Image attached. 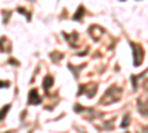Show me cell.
I'll use <instances>...</instances> for the list:
<instances>
[{"label": "cell", "mask_w": 148, "mask_h": 133, "mask_svg": "<svg viewBox=\"0 0 148 133\" xmlns=\"http://www.w3.org/2000/svg\"><path fill=\"white\" fill-rule=\"evenodd\" d=\"M130 47H132V52H133V65L135 67H139L144 61V49L141 44H136V43H130Z\"/></svg>", "instance_id": "7a4b0ae2"}, {"label": "cell", "mask_w": 148, "mask_h": 133, "mask_svg": "<svg viewBox=\"0 0 148 133\" xmlns=\"http://www.w3.org/2000/svg\"><path fill=\"white\" fill-rule=\"evenodd\" d=\"M98 90V84L96 83H90V84H82V86L79 87V93L77 95H86L88 98H93L95 93Z\"/></svg>", "instance_id": "3957f363"}, {"label": "cell", "mask_w": 148, "mask_h": 133, "mask_svg": "<svg viewBox=\"0 0 148 133\" xmlns=\"http://www.w3.org/2000/svg\"><path fill=\"white\" fill-rule=\"evenodd\" d=\"M8 86H9V83H8V81H6V83H5V81L2 83V87H8Z\"/></svg>", "instance_id": "4fadbf2b"}, {"label": "cell", "mask_w": 148, "mask_h": 133, "mask_svg": "<svg viewBox=\"0 0 148 133\" xmlns=\"http://www.w3.org/2000/svg\"><path fill=\"white\" fill-rule=\"evenodd\" d=\"M9 108H10V105H5V106L2 108V120L5 118V115H6V113L9 111Z\"/></svg>", "instance_id": "30bf717a"}, {"label": "cell", "mask_w": 148, "mask_h": 133, "mask_svg": "<svg viewBox=\"0 0 148 133\" xmlns=\"http://www.w3.org/2000/svg\"><path fill=\"white\" fill-rule=\"evenodd\" d=\"M52 56H56V58H55V62H59V61H61V56H62V53H52Z\"/></svg>", "instance_id": "8fae6325"}, {"label": "cell", "mask_w": 148, "mask_h": 133, "mask_svg": "<svg viewBox=\"0 0 148 133\" xmlns=\"http://www.w3.org/2000/svg\"><path fill=\"white\" fill-rule=\"evenodd\" d=\"M129 123H130V117L129 115H125V118H123V121H121V127L126 129L129 126Z\"/></svg>", "instance_id": "ba28073f"}, {"label": "cell", "mask_w": 148, "mask_h": 133, "mask_svg": "<svg viewBox=\"0 0 148 133\" xmlns=\"http://www.w3.org/2000/svg\"><path fill=\"white\" fill-rule=\"evenodd\" d=\"M138 111L142 115L148 117V99H139L138 101Z\"/></svg>", "instance_id": "5b68a950"}, {"label": "cell", "mask_w": 148, "mask_h": 133, "mask_svg": "<svg viewBox=\"0 0 148 133\" xmlns=\"http://www.w3.org/2000/svg\"><path fill=\"white\" fill-rule=\"evenodd\" d=\"M121 87L119 86H111L107 89V92L104 93V96L99 101V105H110V104H114L117 101H120L121 98Z\"/></svg>", "instance_id": "6da1fadb"}, {"label": "cell", "mask_w": 148, "mask_h": 133, "mask_svg": "<svg viewBox=\"0 0 148 133\" xmlns=\"http://www.w3.org/2000/svg\"><path fill=\"white\" fill-rule=\"evenodd\" d=\"M53 84V77L52 76H46L45 77V81H43V87H45V90H47L49 87H51Z\"/></svg>", "instance_id": "8992f818"}, {"label": "cell", "mask_w": 148, "mask_h": 133, "mask_svg": "<svg viewBox=\"0 0 148 133\" xmlns=\"http://www.w3.org/2000/svg\"><path fill=\"white\" fill-rule=\"evenodd\" d=\"M18 12H19V14H24V15H25L28 21L31 19V14H28V12H27L25 9H24V8H18Z\"/></svg>", "instance_id": "9c48e42d"}, {"label": "cell", "mask_w": 148, "mask_h": 133, "mask_svg": "<svg viewBox=\"0 0 148 133\" xmlns=\"http://www.w3.org/2000/svg\"><path fill=\"white\" fill-rule=\"evenodd\" d=\"M142 133H148V126H147V127H144V129H142Z\"/></svg>", "instance_id": "5bb4252c"}, {"label": "cell", "mask_w": 148, "mask_h": 133, "mask_svg": "<svg viewBox=\"0 0 148 133\" xmlns=\"http://www.w3.org/2000/svg\"><path fill=\"white\" fill-rule=\"evenodd\" d=\"M144 89L148 90V80H144Z\"/></svg>", "instance_id": "7c38bea8"}, {"label": "cell", "mask_w": 148, "mask_h": 133, "mask_svg": "<svg viewBox=\"0 0 148 133\" xmlns=\"http://www.w3.org/2000/svg\"><path fill=\"white\" fill-rule=\"evenodd\" d=\"M83 15H84V8H83V6H80V8H79V10L76 12V14H74L73 19H74V21H80Z\"/></svg>", "instance_id": "52a82bcc"}, {"label": "cell", "mask_w": 148, "mask_h": 133, "mask_svg": "<svg viewBox=\"0 0 148 133\" xmlns=\"http://www.w3.org/2000/svg\"><path fill=\"white\" fill-rule=\"evenodd\" d=\"M28 104L30 105H39V104H42V98H40V95L37 93L36 89H33L30 92V95H28Z\"/></svg>", "instance_id": "277c9868"}]
</instances>
